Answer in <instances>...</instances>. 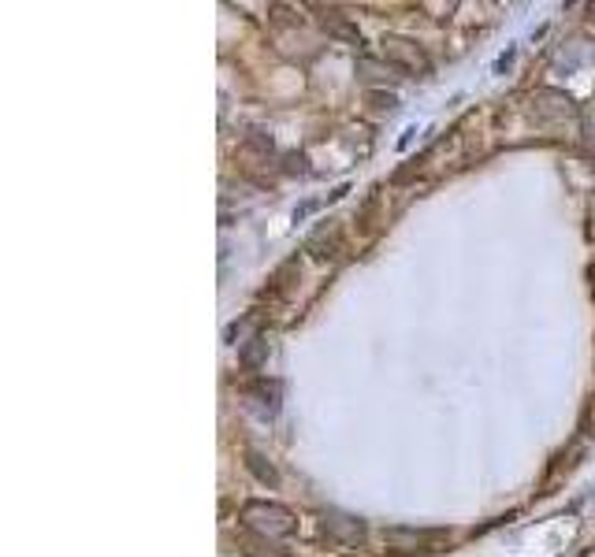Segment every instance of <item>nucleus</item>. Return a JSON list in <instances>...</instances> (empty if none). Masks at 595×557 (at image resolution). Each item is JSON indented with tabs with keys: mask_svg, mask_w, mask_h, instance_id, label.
Returning a JSON list of instances; mask_svg holds the SVG:
<instances>
[{
	"mask_svg": "<svg viewBox=\"0 0 595 557\" xmlns=\"http://www.w3.org/2000/svg\"><path fill=\"white\" fill-rule=\"evenodd\" d=\"M242 524L250 528L253 535L261 539H287L294 535L298 520L287 506H276V502H246L242 506Z\"/></svg>",
	"mask_w": 595,
	"mask_h": 557,
	"instance_id": "f257e3e1",
	"label": "nucleus"
},
{
	"mask_svg": "<svg viewBox=\"0 0 595 557\" xmlns=\"http://www.w3.org/2000/svg\"><path fill=\"white\" fill-rule=\"evenodd\" d=\"M380 45H384V60L395 67V71H406V75H421V78L432 71L428 56H424V49L413 38H402V34H387Z\"/></svg>",
	"mask_w": 595,
	"mask_h": 557,
	"instance_id": "f03ea898",
	"label": "nucleus"
},
{
	"mask_svg": "<svg viewBox=\"0 0 595 557\" xmlns=\"http://www.w3.org/2000/svg\"><path fill=\"white\" fill-rule=\"evenodd\" d=\"M532 116L540 123H566V119L577 116V104L562 90H540L532 97Z\"/></svg>",
	"mask_w": 595,
	"mask_h": 557,
	"instance_id": "7ed1b4c3",
	"label": "nucleus"
},
{
	"mask_svg": "<svg viewBox=\"0 0 595 557\" xmlns=\"http://www.w3.org/2000/svg\"><path fill=\"white\" fill-rule=\"evenodd\" d=\"M320 524H324V532H328L335 543H343V546L365 543V524H361L357 517H350V513L324 509V513H320Z\"/></svg>",
	"mask_w": 595,
	"mask_h": 557,
	"instance_id": "20e7f679",
	"label": "nucleus"
},
{
	"mask_svg": "<svg viewBox=\"0 0 595 557\" xmlns=\"http://www.w3.org/2000/svg\"><path fill=\"white\" fill-rule=\"evenodd\" d=\"M246 398H250L257 409L265 416H276L279 409V383H268V379H257V383H250L246 387Z\"/></svg>",
	"mask_w": 595,
	"mask_h": 557,
	"instance_id": "39448f33",
	"label": "nucleus"
},
{
	"mask_svg": "<svg viewBox=\"0 0 595 557\" xmlns=\"http://www.w3.org/2000/svg\"><path fill=\"white\" fill-rule=\"evenodd\" d=\"M439 539V532H413V528H391L387 532V543L398 546V550H413V546H424Z\"/></svg>",
	"mask_w": 595,
	"mask_h": 557,
	"instance_id": "423d86ee",
	"label": "nucleus"
},
{
	"mask_svg": "<svg viewBox=\"0 0 595 557\" xmlns=\"http://www.w3.org/2000/svg\"><path fill=\"white\" fill-rule=\"evenodd\" d=\"M324 26H328L335 38H343V41H354V45H361V34H357V26H354V23H346V15L328 12V15H324Z\"/></svg>",
	"mask_w": 595,
	"mask_h": 557,
	"instance_id": "0eeeda50",
	"label": "nucleus"
},
{
	"mask_svg": "<svg viewBox=\"0 0 595 557\" xmlns=\"http://www.w3.org/2000/svg\"><path fill=\"white\" fill-rule=\"evenodd\" d=\"M265 353H268V342L261 335H253L246 346H242V353H238V361L246 364V368H261L265 364Z\"/></svg>",
	"mask_w": 595,
	"mask_h": 557,
	"instance_id": "6e6552de",
	"label": "nucleus"
},
{
	"mask_svg": "<svg viewBox=\"0 0 595 557\" xmlns=\"http://www.w3.org/2000/svg\"><path fill=\"white\" fill-rule=\"evenodd\" d=\"M246 468H250V472H253V476H257L261 483H268V487H276V483H279L276 468L268 465V461H265L261 454H246Z\"/></svg>",
	"mask_w": 595,
	"mask_h": 557,
	"instance_id": "1a4fd4ad",
	"label": "nucleus"
},
{
	"mask_svg": "<svg viewBox=\"0 0 595 557\" xmlns=\"http://www.w3.org/2000/svg\"><path fill=\"white\" fill-rule=\"evenodd\" d=\"M369 101L376 104L380 112H387V116H391V112L398 108V97H395V93H369Z\"/></svg>",
	"mask_w": 595,
	"mask_h": 557,
	"instance_id": "9d476101",
	"label": "nucleus"
},
{
	"mask_svg": "<svg viewBox=\"0 0 595 557\" xmlns=\"http://www.w3.org/2000/svg\"><path fill=\"white\" fill-rule=\"evenodd\" d=\"M357 71H361V75H365V78H391V75H395V67H391V71H384V67H376V64H372V60H361V64H357Z\"/></svg>",
	"mask_w": 595,
	"mask_h": 557,
	"instance_id": "9b49d317",
	"label": "nucleus"
},
{
	"mask_svg": "<svg viewBox=\"0 0 595 557\" xmlns=\"http://www.w3.org/2000/svg\"><path fill=\"white\" fill-rule=\"evenodd\" d=\"M592 12H595V8H592Z\"/></svg>",
	"mask_w": 595,
	"mask_h": 557,
	"instance_id": "f8f14e48",
	"label": "nucleus"
}]
</instances>
